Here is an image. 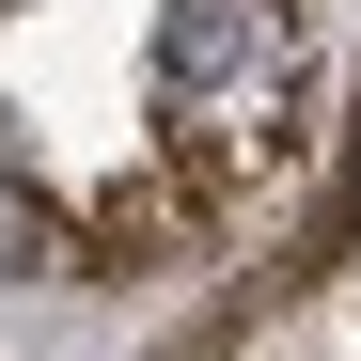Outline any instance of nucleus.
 <instances>
[{
    "instance_id": "obj_2",
    "label": "nucleus",
    "mask_w": 361,
    "mask_h": 361,
    "mask_svg": "<svg viewBox=\"0 0 361 361\" xmlns=\"http://www.w3.org/2000/svg\"><path fill=\"white\" fill-rule=\"evenodd\" d=\"M173 220H189L173 189H110V204H94V252H79V267H173Z\"/></svg>"
},
{
    "instance_id": "obj_1",
    "label": "nucleus",
    "mask_w": 361,
    "mask_h": 361,
    "mask_svg": "<svg viewBox=\"0 0 361 361\" xmlns=\"http://www.w3.org/2000/svg\"><path fill=\"white\" fill-rule=\"evenodd\" d=\"M267 32H283V0H189V16L157 32V63H173V79H220V63H252Z\"/></svg>"
}]
</instances>
